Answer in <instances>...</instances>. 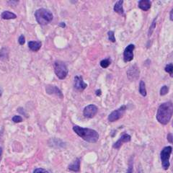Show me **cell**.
<instances>
[{
  "label": "cell",
  "instance_id": "1",
  "mask_svg": "<svg viewBox=\"0 0 173 173\" xmlns=\"http://www.w3.org/2000/svg\"><path fill=\"white\" fill-rule=\"evenodd\" d=\"M173 114V105L171 102H164L159 105L156 112V120L163 125L169 122Z\"/></svg>",
  "mask_w": 173,
  "mask_h": 173
},
{
  "label": "cell",
  "instance_id": "2",
  "mask_svg": "<svg viewBox=\"0 0 173 173\" xmlns=\"http://www.w3.org/2000/svg\"><path fill=\"white\" fill-rule=\"evenodd\" d=\"M73 130L83 140L89 143H95L99 139L98 133L91 128H81L78 125H74L73 127Z\"/></svg>",
  "mask_w": 173,
  "mask_h": 173
},
{
  "label": "cell",
  "instance_id": "3",
  "mask_svg": "<svg viewBox=\"0 0 173 173\" xmlns=\"http://www.w3.org/2000/svg\"><path fill=\"white\" fill-rule=\"evenodd\" d=\"M35 17L37 23L41 25H48L53 20V15L50 10L44 8H40L35 11Z\"/></svg>",
  "mask_w": 173,
  "mask_h": 173
},
{
  "label": "cell",
  "instance_id": "4",
  "mask_svg": "<svg viewBox=\"0 0 173 173\" xmlns=\"http://www.w3.org/2000/svg\"><path fill=\"white\" fill-rule=\"evenodd\" d=\"M54 71L59 79H64L68 75V68L63 61H56L54 62Z\"/></svg>",
  "mask_w": 173,
  "mask_h": 173
},
{
  "label": "cell",
  "instance_id": "5",
  "mask_svg": "<svg viewBox=\"0 0 173 173\" xmlns=\"http://www.w3.org/2000/svg\"><path fill=\"white\" fill-rule=\"evenodd\" d=\"M172 148L171 146H166L161 150L160 153L161 160V165L164 169H167L169 167V157L170 154L172 153Z\"/></svg>",
  "mask_w": 173,
  "mask_h": 173
},
{
  "label": "cell",
  "instance_id": "6",
  "mask_svg": "<svg viewBox=\"0 0 173 173\" xmlns=\"http://www.w3.org/2000/svg\"><path fill=\"white\" fill-rule=\"evenodd\" d=\"M125 110H126V106L122 105L121 107H119L117 110L112 111L111 113L108 116V120L110 122H115L116 120H119L123 116L124 113H125Z\"/></svg>",
  "mask_w": 173,
  "mask_h": 173
},
{
  "label": "cell",
  "instance_id": "7",
  "mask_svg": "<svg viewBox=\"0 0 173 173\" xmlns=\"http://www.w3.org/2000/svg\"><path fill=\"white\" fill-rule=\"evenodd\" d=\"M97 111H98V108L97 106L94 105H89L84 108L83 115L87 118H92L93 117L95 116L96 114L97 113Z\"/></svg>",
  "mask_w": 173,
  "mask_h": 173
},
{
  "label": "cell",
  "instance_id": "8",
  "mask_svg": "<svg viewBox=\"0 0 173 173\" xmlns=\"http://www.w3.org/2000/svg\"><path fill=\"white\" fill-rule=\"evenodd\" d=\"M135 45L133 44H130L125 48L123 52V60L125 62L131 61L133 59V50Z\"/></svg>",
  "mask_w": 173,
  "mask_h": 173
},
{
  "label": "cell",
  "instance_id": "9",
  "mask_svg": "<svg viewBox=\"0 0 173 173\" xmlns=\"http://www.w3.org/2000/svg\"><path fill=\"white\" fill-rule=\"evenodd\" d=\"M45 91H46L47 94H51V95H56L59 98L62 99L63 97V94H62L61 91L56 86L53 85H48L45 88Z\"/></svg>",
  "mask_w": 173,
  "mask_h": 173
},
{
  "label": "cell",
  "instance_id": "10",
  "mask_svg": "<svg viewBox=\"0 0 173 173\" xmlns=\"http://www.w3.org/2000/svg\"><path fill=\"white\" fill-rule=\"evenodd\" d=\"M127 75H128V79L130 80H136L139 76V70L137 67L136 65H133V66L128 68L127 71Z\"/></svg>",
  "mask_w": 173,
  "mask_h": 173
},
{
  "label": "cell",
  "instance_id": "11",
  "mask_svg": "<svg viewBox=\"0 0 173 173\" xmlns=\"http://www.w3.org/2000/svg\"><path fill=\"white\" fill-rule=\"evenodd\" d=\"M74 88L78 90H84L87 86V84L84 82L81 76H76L74 77Z\"/></svg>",
  "mask_w": 173,
  "mask_h": 173
},
{
  "label": "cell",
  "instance_id": "12",
  "mask_svg": "<svg viewBox=\"0 0 173 173\" xmlns=\"http://www.w3.org/2000/svg\"><path fill=\"white\" fill-rule=\"evenodd\" d=\"M131 139V137H130V135L127 134V133H124V134L122 135L120 137L118 140L113 144V148H119L120 146L123 145V143L129 142Z\"/></svg>",
  "mask_w": 173,
  "mask_h": 173
},
{
  "label": "cell",
  "instance_id": "13",
  "mask_svg": "<svg viewBox=\"0 0 173 173\" xmlns=\"http://www.w3.org/2000/svg\"><path fill=\"white\" fill-rule=\"evenodd\" d=\"M151 1L149 0H141L138 1V7L143 11H147L151 8Z\"/></svg>",
  "mask_w": 173,
  "mask_h": 173
},
{
  "label": "cell",
  "instance_id": "14",
  "mask_svg": "<svg viewBox=\"0 0 173 173\" xmlns=\"http://www.w3.org/2000/svg\"><path fill=\"white\" fill-rule=\"evenodd\" d=\"M123 4V0L117 1V2L115 4V6H114V8H113L114 11H115V12L117 13V14H121V15H123L124 14Z\"/></svg>",
  "mask_w": 173,
  "mask_h": 173
},
{
  "label": "cell",
  "instance_id": "15",
  "mask_svg": "<svg viewBox=\"0 0 173 173\" xmlns=\"http://www.w3.org/2000/svg\"><path fill=\"white\" fill-rule=\"evenodd\" d=\"M79 167H80V159H76V160L69 164L68 169L73 172H79Z\"/></svg>",
  "mask_w": 173,
  "mask_h": 173
},
{
  "label": "cell",
  "instance_id": "16",
  "mask_svg": "<svg viewBox=\"0 0 173 173\" xmlns=\"http://www.w3.org/2000/svg\"><path fill=\"white\" fill-rule=\"evenodd\" d=\"M28 46L32 51H37L41 48L42 43L40 41H30L28 43Z\"/></svg>",
  "mask_w": 173,
  "mask_h": 173
},
{
  "label": "cell",
  "instance_id": "17",
  "mask_svg": "<svg viewBox=\"0 0 173 173\" xmlns=\"http://www.w3.org/2000/svg\"><path fill=\"white\" fill-rule=\"evenodd\" d=\"M1 18L3 19H12L17 18V15L14 13H12L9 11H4L1 14Z\"/></svg>",
  "mask_w": 173,
  "mask_h": 173
},
{
  "label": "cell",
  "instance_id": "18",
  "mask_svg": "<svg viewBox=\"0 0 173 173\" xmlns=\"http://www.w3.org/2000/svg\"><path fill=\"white\" fill-rule=\"evenodd\" d=\"M139 92L143 97H146V85L143 81H140L139 84Z\"/></svg>",
  "mask_w": 173,
  "mask_h": 173
},
{
  "label": "cell",
  "instance_id": "19",
  "mask_svg": "<svg viewBox=\"0 0 173 173\" xmlns=\"http://www.w3.org/2000/svg\"><path fill=\"white\" fill-rule=\"evenodd\" d=\"M8 57V51L6 50V48H1V50H0V59L4 61L6 60Z\"/></svg>",
  "mask_w": 173,
  "mask_h": 173
},
{
  "label": "cell",
  "instance_id": "20",
  "mask_svg": "<svg viewBox=\"0 0 173 173\" xmlns=\"http://www.w3.org/2000/svg\"><path fill=\"white\" fill-rule=\"evenodd\" d=\"M110 63H111V61H110V58H106V59H104L100 61V66L102 68H105L108 67L110 65Z\"/></svg>",
  "mask_w": 173,
  "mask_h": 173
},
{
  "label": "cell",
  "instance_id": "21",
  "mask_svg": "<svg viewBox=\"0 0 173 173\" xmlns=\"http://www.w3.org/2000/svg\"><path fill=\"white\" fill-rule=\"evenodd\" d=\"M165 71L170 75L171 77H173V64L172 63H169L165 66Z\"/></svg>",
  "mask_w": 173,
  "mask_h": 173
},
{
  "label": "cell",
  "instance_id": "22",
  "mask_svg": "<svg viewBox=\"0 0 173 173\" xmlns=\"http://www.w3.org/2000/svg\"><path fill=\"white\" fill-rule=\"evenodd\" d=\"M156 18H155L154 20H153L152 23H151V26H150L149 27V30H148V36H151V34H152V32H154V29H155V27H156Z\"/></svg>",
  "mask_w": 173,
  "mask_h": 173
},
{
  "label": "cell",
  "instance_id": "23",
  "mask_svg": "<svg viewBox=\"0 0 173 173\" xmlns=\"http://www.w3.org/2000/svg\"><path fill=\"white\" fill-rule=\"evenodd\" d=\"M107 35H108V39L110 40V41L112 42V43H115V35H114L113 31H109V32H107Z\"/></svg>",
  "mask_w": 173,
  "mask_h": 173
},
{
  "label": "cell",
  "instance_id": "24",
  "mask_svg": "<svg viewBox=\"0 0 173 173\" xmlns=\"http://www.w3.org/2000/svg\"><path fill=\"white\" fill-rule=\"evenodd\" d=\"M168 92H169V88H168L167 86L164 85L160 89V94L161 96L163 95H165V94H167Z\"/></svg>",
  "mask_w": 173,
  "mask_h": 173
},
{
  "label": "cell",
  "instance_id": "25",
  "mask_svg": "<svg viewBox=\"0 0 173 173\" xmlns=\"http://www.w3.org/2000/svg\"><path fill=\"white\" fill-rule=\"evenodd\" d=\"M12 120L14 123H20V122L22 121V117L19 116V115H14V117H12Z\"/></svg>",
  "mask_w": 173,
  "mask_h": 173
},
{
  "label": "cell",
  "instance_id": "26",
  "mask_svg": "<svg viewBox=\"0 0 173 173\" xmlns=\"http://www.w3.org/2000/svg\"><path fill=\"white\" fill-rule=\"evenodd\" d=\"M33 173H49L47 170L45 169H42V168H37L34 170Z\"/></svg>",
  "mask_w": 173,
  "mask_h": 173
},
{
  "label": "cell",
  "instance_id": "27",
  "mask_svg": "<svg viewBox=\"0 0 173 173\" xmlns=\"http://www.w3.org/2000/svg\"><path fill=\"white\" fill-rule=\"evenodd\" d=\"M18 42L21 45H23L24 44H25V37H24L23 35H21L20 36H19V39H18Z\"/></svg>",
  "mask_w": 173,
  "mask_h": 173
},
{
  "label": "cell",
  "instance_id": "28",
  "mask_svg": "<svg viewBox=\"0 0 173 173\" xmlns=\"http://www.w3.org/2000/svg\"><path fill=\"white\" fill-rule=\"evenodd\" d=\"M17 111H18L20 114H22V115H24L25 116H26V113L25 112V110H24L22 107H19L18 110H17Z\"/></svg>",
  "mask_w": 173,
  "mask_h": 173
},
{
  "label": "cell",
  "instance_id": "29",
  "mask_svg": "<svg viewBox=\"0 0 173 173\" xmlns=\"http://www.w3.org/2000/svg\"><path fill=\"white\" fill-rule=\"evenodd\" d=\"M169 19H170L171 21H173V8L171 10L170 14H169Z\"/></svg>",
  "mask_w": 173,
  "mask_h": 173
},
{
  "label": "cell",
  "instance_id": "30",
  "mask_svg": "<svg viewBox=\"0 0 173 173\" xmlns=\"http://www.w3.org/2000/svg\"><path fill=\"white\" fill-rule=\"evenodd\" d=\"M60 26V27H63V28H64L65 27H66V24L64 23V22H60L59 23V25H58Z\"/></svg>",
  "mask_w": 173,
  "mask_h": 173
},
{
  "label": "cell",
  "instance_id": "31",
  "mask_svg": "<svg viewBox=\"0 0 173 173\" xmlns=\"http://www.w3.org/2000/svg\"><path fill=\"white\" fill-rule=\"evenodd\" d=\"M95 94H96V95H97V96H100L101 95V90H100V89H97V90L96 91Z\"/></svg>",
  "mask_w": 173,
  "mask_h": 173
},
{
  "label": "cell",
  "instance_id": "32",
  "mask_svg": "<svg viewBox=\"0 0 173 173\" xmlns=\"http://www.w3.org/2000/svg\"><path fill=\"white\" fill-rule=\"evenodd\" d=\"M1 156H2V148L0 147V161L1 159Z\"/></svg>",
  "mask_w": 173,
  "mask_h": 173
},
{
  "label": "cell",
  "instance_id": "33",
  "mask_svg": "<svg viewBox=\"0 0 173 173\" xmlns=\"http://www.w3.org/2000/svg\"><path fill=\"white\" fill-rule=\"evenodd\" d=\"M132 172V167H130L129 169H128V173H131Z\"/></svg>",
  "mask_w": 173,
  "mask_h": 173
},
{
  "label": "cell",
  "instance_id": "34",
  "mask_svg": "<svg viewBox=\"0 0 173 173\" xmlns=\"http://www.w3.org/2000/svg\"><path fill=\"white\" fill-rule=\"evenodd\" d=\"M1 94H2V91H1V88H0V97H1Z\"/></svg>",
  "mask_w": 173,
  "mask_h": 173
}]
</instances>
